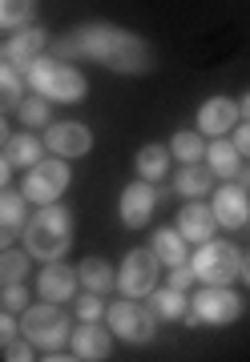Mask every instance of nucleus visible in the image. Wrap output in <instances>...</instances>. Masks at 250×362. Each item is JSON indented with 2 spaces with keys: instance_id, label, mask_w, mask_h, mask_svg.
I'll return each mask as SVG.
<instances>
[{
  "instance_id": "1",
  "label": "nucleus",
  "mask_w": 250,
  "mask_h": 362,
  "mask_svg": "<svg viewBox=\"0 0 250 362\" xmlns=\"http://www.w3.org/2000/svg\"><path fill=\"white\" fill-rule=\"evenodd\" d=\"M49 49H53L57 61H97V65H106L109 73H121V77H145L154 69V49L137 33L101 25V21L73 28L61 40H53Z\"/></svg>"
},
{
  "instance_id": "2",
  "label": "nucleus",
  "mask_w": 250,
  "mask_h": 362,
  "mask_svg": "<svg viewBox=\"0 0 250 362\" xmlns=\"http://www.w3.org/2000/svg\"><path fill=\"white\" fill-rule=\"evenodd\" d=\"M21 238H25V250L33 254V262H61L73 246V214L61 202L37 206Z\"/></svg>"
},
{
  "instance_id": "3",
  "label": "nucleus",
  "mask_w": 250,
  "mask_h": 362,
  "mask_svg": "<svg viewBox=\"0 0 250 362\" xmlns=\"http://www.w3.org/2000/svg\"><path fill=\"white\" fill-rule=\"evenodd\" d=\"M25 81L28 89L45 97V101H61V105H77L85 93H89V81L81 73L77 65H69V61H57V57H37L33 65L25 69Z\"/></svg>"
},
{
  "instance_id": "4",
  "label": "nucleus",
  "mask_w": 250,
  "mask_h": 362,
  "mask_svg": "<svg viewBox=\"0 0 250 362\" xmlns=\"http://www.w3.org/2000/svg\"><path fill=\"white\" fill-rule=\"evenodd\" d=\"M21 334L40 350H61L73 334L65 310L57 302H40V306H25L21 310Z\"/></svg>"
},
{
  "instance_id": "5",
  "label": "nucleus",
  "mask_w": 250,
  "mask_h": 362,
  "mask_svg": "<svg viewBox=\"0 0 250 362\" xmlns=\"http://www.w3.org/2000/svg\"><path fill=\"white\" fill-rule=\"evenodd\" d=\"M194 266L198 282L202 286H230L242 270V250L234 242H222V238H210V242H202L198 254L190 258Z\"/></svg>"
},
{
  "instance_id": "6",
  "label": "nucleus",
  "mask_w": 250,
  "mask_h": 362,
  "mask_svg": "<svg viewBox=\"0 0 250 362\" xmlns=\"http://www.w3.org/2000/svg\"><path fill=\"white\" fill-rule=\"evenodd\" d=\"M242 310H246L242 294L226 290V286H206V290H198L190 298L186 318H190V326H230L242 318Z\"/></svg>"
},
{
  "instance_id": "7",
  "label": "nucleus",
  "mask_w": 250,
  "mask_h": 362,
  "mask_svg": "<svg viewBox=\"0 0 250 362\" xmlns=\"http://www.w3.org/2000/svg\"><path fill=\"white\" fill-rule=\"evenodd\" d=\"M69 181H73V169H69V157H40L33 169H25V185H21V194L33 202V206H53L61 202V194L69 189Z\"/></svg>"
},
{
  "instance_id": "8",
  "label": "nucleus",
  "mask_w": 250,
  "mask_h": 362,
  "mask_svg": "<svg viewBox=\"0 0 250 362\" xmlns=\"http://www.w3.org/2000/svg\"><path fill=\"white\" fill-rule=\"evenodd\" d=\"M106 322L113 330V338H125L133 346H142L158 334V318L149 306H142V298H121L113 306H106Z\"/></svg>"
},
{
  "instance_id": "9",
  "label": "nucleus",
  "mask_w": 250,
  "mask_h": 362,
  "mask_svg": "<svg viewBox=\"0 0 250 362\" xmlns=\"http://www.w3.org/2000/svg\"><path fill=\"white\" fill-rule=\"evenodd\" d=\"M158 270H161V262H158L154 250L133 246L130 254H125V262H121V270H118L121 298H145L154 286H158Z\"/></svg>"
},
{
  "instance_id": "10",
  "label": "nucleus",
  "mask_w": 250,
  "mask_h": 362,
  "mask_svg": "<svg viewBox=\"0 0 250 362\" xmlns=\"http://www.w3.org/2000/svg\"><path fill=\"white\" fill-rule=\"evenodd\" d=\"M158 185L154 181H130L125 189H121V202H118V218L125 230H142V226H149V218H154V209H158Z\"/></svg>"
},
{
  "instance_id": "11",
  "label": "nucleus",
  "mask_w": 250,
  "mask_h": 362,
  "mask_svg": "<svg viewBox=\"0 0 250 362\" xmlns=\"http://www.w3.org/2000/svg\"><path fill=\"white\" fill-rule=\"evenodd\" d=\"M45 49H49V33H45L40 25H25V28H16L13 37L0 45V61L25 73L37 57H45Z\"/></svg>"
},
{
  "instance_id": "12",
  "label": "nucleus",
  "mask_w": 250,
  "mask_h": 362,
  "mask_svg": "<svg viewBox=\"0 0 250 362\" xmlns=\"http://www.w3.org/2000/svg\"><path fill=\"white\" fill-rule=\"evenodd\" d=\"M45 149L57 157H85L93 149V129L81 121H49L45 125Z\"/></svg>"
},
{
  "instance_id": "13",
  "label": "nucleus",
  "mask_w": 250,
  "mask_h": 362,
  "mask_svg": "<svg viewBox=\"0 0 250 362\" xmlns=\"http://www.w3.org/2000/svg\"><path fill=\"white\" fill-rule=\"evenodd\" d=\"M81 290V278L73 266H65V262H45L37 274V294L45 298V302H57V306H65V302H73Z\"/></svg>"
},
{
  "instance_id": "14",
  "label": "nucleus",
  "mask_w": 250,
  "mask_h": 362,
  "mask_svg": "<svg viewBox=\"0 0 250 362\" xmlns=\"http://www.w3.org/2000/svg\"><path fill=\"white\" fill-rule=\"evenodd\" d=\"M69 350L77 354L81 362H106L113 354V330L101 322H81L73 334H69Z\"/></svg>"
},
{
  "instance_id": "15",
  "label": "nucleus",
  "mask_w": 250,
  "mask_h": 362,
  "mask_svg": "<svg viewBox=\"0 0 250 362\" xmlns=\"http://www.w3.org/2000/svg\"><path fill=\"white\" fill-rule=\"evenodd\" d=\"M238 121H242L238 117V101H230V97H206L198 105V133L202 137H226Z\"/></svg>"
},
{
  "instance_id": "16",
  "label": "nucleus",
  "mask_w": 250,
  "mask_h": 362,
  "mask_svg": "<svg viewBox=\"0 0 250 362\" xmlns=\"http://www.w3.org/2000/svg\"><path fill=\"white\" fill-rule=\"evenodd\" d=\"M178 233H182L186 242H194V246H202V242H210L214 233H218V218H214V209L202 202V197H194V202H186L182 209H178Z\"/></svg>"
},
{
  "instance_id": "17",
  "label": "nucleus",
  "mask_w": 250,
  "mask_h": 362,
  "mask_svg": "<svg viewBox=\"0 0 250 362\" xmlns=\"http://www.w3.org/2000/svg\"><path fill=\"white\" fill-rule=\"evenodd\" d=\"M210 209H214V218H218L222 230H242L250 221V197L238 181H230V185H222V189L214 194Z\"/></svg>"
},
{
  "instance_id": "18",
  "label": "nucleus",
  "mask_w": 250,
  "mask_h": 362,
  "mask_svg": "<svg viewBox=\"0 0 250 362\" xmlns=\"http://www.w3.org/2000/svg\"><path fill=\"white\" fill-rule=\"evenodd\" d=\"M28 226V197L13 194L8 185L0 189V250H8Z\"/></svg>"
},
{
  "instance_id": "19",
  "label": "nucleus",
  "mask_w": 250,
  "mask_h": 362,
  "mask_svg": "<svg viewBox=\"0 0 250 362\" xmlns=\"http://www.w3.org/2000/svg\"><path fill=\"white\" fill-rule=\"evenodd\" d=\"M174 194H182L186 202L214 194V173H210V165H202V161H190V165H182V169H178V177H174Z\"/></svg>"
},
{
  "instance_id": "20",
  "label": "nucleus",
  "mask_w": 250,
  "mask_h": 362,
  "mask_svg": "<svg viewBox=\"0 0 250 362\" xmlns=\"http://www.w3.org/2000/svg\"><path fill=\"white\" fill-rule=\"evenodd\" d=\"M145 306L154 310V318H161V322H178V318H186V310H190V298H186V290H174V286H166V290H149L145 294Z\"/></svg>"
},
{
  "instance_id": "21",
  "label": "nucleus",
  "mask_w": 250,
  "mask_h": 362,
  "mask_svg": "<svg viewBox=\"0 0 250 362\" xmlns=\"http://www.w3.org/2000/svg\"><path fill=\"white\" fill-rule=\"evenodd\" d=\"M0 153L8 157V165L13 169H33L40 161V153H45V137H33V133H13L8 141H4V149Z\"/></svg>"
},
{
  "instance_id": "22",
  "label": "nucleus",
  "mask_w": 250,
  "mask_h": 362,
  "mask_svg": "<svg viewBox=\"0 0 250 362\" xmlns=\"http://www.w3.org/2000/svg\"><path fill=\"white\" fill-rule=\"evenodd\" d=\"M133 169H137L142 181H154V185H158V181L170 173V145H158V141L142 145L137 157H133Z\"/></svg>"
},
{
  "instance_id": "23",
  "label": "nucleus",
  "mask_w": 250,
  "mask_h": 362,
  "mask_svg": "<svg viewBox=\"0 0 250 362\" xmlns=\"http://www.w3.org/2000/svg\"><path fill=\"white\" fill-rule=\"evenodd\" d=\"M206 161H210V173L214 177L230 181L242 169V153H238L234 141H226V137H210V145H206Z\"/></svg>"
},
{
  "instance_id": "24",
  "label": "nucleus",
  "mask_w": 250,
  "mask_h": 362,
  "mask_svg": "<svg viewBox=\"0 0 250 362\" xmlns=\"http://www.w3.org/2000/svg\"><path fill=\"white\" fill-rule=\"evenodd\" d=\"M149 250L158 254L161 266H182V262H190V242L178 233V226L154 233V238H149Z\"/></svg>"
},
{
  "instance_id": "25",
  "label": "nucleus",
  "mask_w": 250,
  "mask_h": 362,
  "mask_svg": "<svg viewBox=\"0 0 250 362\" xmlns=\"http://www.w3.org/2000/svg\"><path fill=\"white\" fill-rule=\"evenodd\" d=\"M77 278H81V290H93V294H109L118 286V274L106 258H85L77 266Z\"/></svg>"
},
{
  "instance_id": "26",
  "label": "nucleus",
  "mask_w": 250,
  "mask_h": 362,
  "mask_svg": "<svg viewBox=\"0 0 250 362\" xmlns=\"http://www.w3.org/2000/svg\"><path fill=\"white\" fill-rule=\"evenodd\" d=\"M170 157H174V161H182V165L202 161V157H206V141H202V133H198V129H178L170 137Z\"/></svg>"
},
{
  "instance_id": "27",
  "label": "nucleus",
  "mask_w": 250,
  "mask_h": 362,
  "mask_svg": "<svg viewBox=\"0 0 250 362\" xmlns=\"http://www.w3.org/2000/svg\"><path fill=\"white\" fill-rule=\"evenodd\" d=\"M25 101V73L0 61V113H8Z\"/></svg>"
},
{
  "instance_id": "28",
  "label": "nucleus",
  "mask_w": 250,
  "mask_h": 362,
  "mask_svg": "<svg viewBox=\"0 0 250 362\" xmlns=\"http://www.w3.org/2000/svg\"><path fill=\"white\" fill-rule=\"evenodd\" d=\"M28 266H33V254L28 250H0V286H13L28 278Z\"/></svg>"
},
{
  "instance_id": "29",
  "label": "nucleus",
  "mask_w": 250,
  "mask_h": 362,
  "mask_svg": "<svg viewBox=\"0 0 250 362\" xmlns=\"http://www.w3.org/2000/svg\"><path fill=\"white\" fill-rule=\"evenodd\" d=\"M16 113L25 121V129H45V125L53 121V101H45V97H25V101L16 105Z\"/></svg>"
},
{
  "instance_id": "30",
  "label": "nucleus",
  "mask_w": 250,
  "mask_h": 362,
  "mask_svg": "<svg viewBox=\"0 0 250 362\" xmlns=\"http://www.w3.org/2000/svg\"><path fill=\"white\" fill-rule=\"evenodd\" d=\"M37 0H0V28H25L33 25Z\"/></svg>"
},
{
  "instance_id": "31",
  "label": "nucleus",
  "mask_w": 250,
  "mask_h": 362,
  "mask_svg": "<svg viewBox=\"0 0 250 362\" xmlns=\"http://www.w3.org/2000/svg\"><path fill=\"white\" fill-rule=\"evenodd\" d=\"M101 318H106V302H101V294H93V290L77 294V322H101Z\"/></svg>"
},
{
  "instance_id": "32",
  "label": "nucleus",
  "mask_w": 250,
  "mask_h": 362,
  "mask_svg": "<svg viewBox=\"0 0 250 362\" xmlns=\"http://www.w3.org/2000/svg\"><path fill=\"white\" fill-rule=\"evenodd\" d=\"M0 306H4V310H13V314L25 310V306H28V290H25V282L4 286V290H0Z\"/></svg>"
},
{
  "instance_id": "33",
  "label": "nucleus",
  "mask_w": 250,
  "mask_h": 362,
  "mask_svg": "<svg viewBox=\"0 0 250 362\" xmlns=\"http://www.w3.org/2000/svg\"><path fill=\"white\" fill-rule=\"evenodd\" d=\"M4 358H8V362H33L37 354H33V342H28L25 334H16L13 342L4 346Z\"/></svg>"
},
{
  "instance_id": "34",
  "label": "nucleus",
  "mask_w": 250,
  "mask_h": 362,
  "mask_svg": "<svg viewBox=\"0 0 250 362\" xmlns=\"http://www.w3.org/2000/svg\"><path fill=\"white\" fill-rule=\"evenodd\" d=\"M16 334H21V318H16L13 310H4V306H0V350L8 346Z\"/></svg>"
},
{
  "instance_id": "35",
  "label": "nucleus",
  "mask_w": 250,
  "mask_h": 362,
  "mask_svg": "<svg viewBox=\"0 0 250 362\" xmlns=\"http://www.w3.org/2000/svg\"><path fill=\"white\" fill-rule=\"evenodd\" d=\"M194 282H198V274H194V266H190V262L170 266V286H174V290H190Z\"/></svg>"
},
{
  "instance_id": "36",
  "label": "nucleus",
  "mask_w": 250,
  "mask_h": 362,
  "mask_svg": "<svg viewBox=\"0 0 250 362\" xmlns=\"http://www.w3.org/2000/svg\"><path fill=\"white\" fill-rule=\"evenodd\" d=\"M234 145H238V153L250 161V121H242V125H234Z\"/></svg>"
},
{
  "instance_id": "37",
  "label": "nucleus",
  "mask_w": 250,
  "mask_h": 362,
  "mask_svg": "<svg viewBox=\"0 0 250 362\" xmlns=\"http://www.w3.org/2000/svg\"><path fill=\"white\" fill-rule=\"evenodd\" d=\"M8 181H13V165H8V157L0 153V189H4Z\"/></svg>"
},
{
  "instance_id": "38",
  "label": "nucleus",
  "mask_w": 250,
  "mask_h": 362,
  "mask_svg": "<svg viewBox=\"0 0 250 362\" xmlns=\"http://www.w3.org/2000/svg\"><path fill=\"white\" fill-rule=\"evenodd\" d=\"M234 181L242 185V189H246V194H250V165H242V169H238V173H234Z\"/></svg>"
},
{
  "instance_id": "39",
  "label": "nucleus",
  "mask_w": 250,
  "mask_h": 362,
  "mask_svg": "<svg viewBox=\"0 0 250 362\" xmlns=\"http://www.w3.org/2000/svg\"><path fill=\"white\" fill-rule=\"evenodd\" d=\"M238 278L250 286V250H242V270H238Z\"/></svg>"
},
{
  "instance_id": "40",
  "label": "nucleus",
  "mask_w": 250,
  "mask_h": 362,
  "mask_svg": "<svg viewBox=\"0 0 250 362\" xmlns=\"http://www.w3.org/2000/svg\"><path fill=\"white\" fill-rule=\"evenodd\" d=\"M238 117H242V121H250V93L238 101Z\"/></svg>"
},
{
  "instance_id": "41",
  "label": "nucleus",
  "mask_w": 250,
  "mask_h": 362,
  "mask_svg": "<svg viewBox=\"0 0 250 362\" xmlns=\"http://www.w3.org/2000/svg\"><path fill=\"white\" fill-rule=\"evenodd\" d=\"M13 133H8V121H4V113H0V149H4V141H8Z\"/></svg>"
},
{
  "instance_id": "42",
  "label": "nucleus",
  "mask_w": 250,
  "mask_h": 362,
  "mask_svg": "<svg viewBox=\"0 0 250 362\" xmlns=\"http://www.w3.org/2000/svg\"><path fill=\"white\" fill-rule=\"evenodd\" d=\"M246 226H250V221H246Z\"/></svg>"
}]
</instances>
